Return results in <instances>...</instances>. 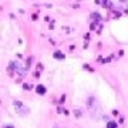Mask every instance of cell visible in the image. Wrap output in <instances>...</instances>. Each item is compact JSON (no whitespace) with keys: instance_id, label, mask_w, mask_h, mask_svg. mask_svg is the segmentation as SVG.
Wrapping results in <instances>:
<instances>
[{"instance_id":"9c48e42d","label":"cell","mask_w":128,"mask_h":128,"mask_svg":"<svg viewBox=\"0 0 128 128\" xmlns=\"http://www.w3.org/2000/svg\"><path fill=\"white\" fill-rule=\"evenodd\" d=\"M84 68H87V70H90V71H94V68H91L88 64H85V65H84Z\"/></svg>"},{"instance_id":"5b68a950","label":"cell","mask_w":128,"mask_h":128,"mask_svg":"<svg viewBox=\"0 0 128 128\" xmlns=\"http://www.w3.org/2000/svg\"><path fill=\"white\" fill-rule=\"evenodd\" d=\"M53 57H54V58H57V60H63V58H64V54L61 53V51H56V53L53 54Z\"/></svg>"},{"instance_id":"277c9868","label":"cell","mask_w":128,"mask_h":128,"mask_svg":"<svg viewBox=\"0 0 128 128\" xmlns=\"http://www.w3.org/2000/svg\"><path fill=\"white\" fill-rule=\"evenodd\" d=\"M36 91H37V94H38V96H44V94L47 93V90H46V87H44V85H41V84L36 87Z\"/></svg>"},{"instance_id":"7c38bea8","label":"cell","mask_w":128,"mask_h":128,"mask_svg":"<svg viewBox=\"0 0 128 128\" xmlns=\"http://www.w3.org/2000/svg\"><path fill=\"white\" fill-rule=\"evenodd\" d=\"M4 128H14L13 125H4Z\"/></svg>"},{"instance_id":"3957f363","label":"cell","mask_w":128,"mask_h":128,"mask_svg":"<svg viewBox=\"0 0 128 128\" xmlns=\"http://www.w3.org/2000/svg\"><path fill=\"white\" fill-rule=\"evenodd\" d=\"M91 20L94 21V23H101L102 21V17L100 13H91Z\"/></svg>"},{"instance_id":"30bf717a","label":"cell","mask_w":128,"mask_h":128,"mask_svg":"<svg viewBox=\"0 0 128 128\" xmlns=\"http://www.w3.org/2000/svg\"><path fill=\"white\" fill-rule=\"evenodd\" d=\"M64 101H65V96H64V94H63V97L60 98V102H64Z\"/></svg>"},{"instance_id":"8992f818","label":"cell","mask_w":128,"mask_h":128,"mask_svg":"<svg viewBox=\"0 0 128 128\" xmlns=\"http://www.w3.org/2000/svg\"><path fill=\"white\" fill-rule=\"evenodd\" d=\"M107 128H118V122H115V121H108V122H107Z\"/></svg>"},{"instance_id":"7a4b0ae2","label":"cell","mask_w":128,"mask_h":128,"mask_svg":"<svg viewBox=\"0 0 128 128\" xmlns=\"http://www.w3.org/2000/svg\"><path fill=\"white\" fill-rule=\"evenodd\" d=\"M14 104V107H16V110H17V112L20 114V115H27L29 112H30V108H27V107H24L20 101H14L13 102Z\"/></svg>"},{"instance_id":"6da1fadb","label":"cell","mask_w":128,"mask_h":128,"mask_svg":"<svg viewBox=\"0 0 128 128\" xmlns=\"http://www.w3.org/2000/svg\"><path fill=\"white\" fill-rule=\"evenodd\" d=\"M16 71V73H19L21 77H24V74H26V68H23L21 67V64L19 63V61H12L10 63V67H9V71L12 73V71Z\"/></svg>"},{"instance_id":"ba28073f","label":"cell","mask_w":128,"mask_h":128,"mask_svg":"<svg viewBox=\"0 0 128 128\" xmlns=\"http://www.w3.org/2000/svg\"><path fill=\"white\" fill-rule=\"evenodd\" d=\"M23 88H24L26 91H29V90H32V85H30V84H23Z\"/></svg>"},{"instance_id":"8fae6325","label":"cell","mask_w":128,"mask_h":128,"mask_svg":"<svg viewBox=\"0 0 128 128\" xmlns=\"http://www.w3.org/2000/svg\"><path fill=\"white\" fill-rule=\"evenodd\" d=\"M63 111H64V110L61 108V107H58V108H57V112H63Z\"/></svg>"},{"instance_id":"52a82bcc","label":"cell","mask_w":128,"mask_h":128,"mask_svg":"<svg viewBox=\"0 0 128 128\" xmlns=\"http://www.w3.org/2000/svg\"><path fill=\"white\" fill-rule=\"evenodd\" d=\"M32 61H33V57L27 58V61H26V65H24V68H26V70H29V68H30V64H32Z\"/></svg>"}]
</instances>
